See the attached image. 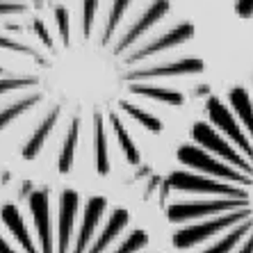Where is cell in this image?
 Segmentation results:
<instances>
[{"label":"cell","instance_id":"6da1fadb","mask_svg":"<svg viewBox=\"0 0 253 253\" xmlns=\"http://www.w3.org/2000/svg\"><path fill=\"white\" fill-rule=\"evenodd\" d=\"M171 0H25L0 16V141L57 176L144 162L206 73Z\"/></svg>","mask_w":253,"mask_h":253},{"label":"cell","instance_id":"7a4b0ae2","mask_svg":"<svg viewBox=\"0 0 253 253\" xmlns=\"http://www.w3.org/2000/svg\"><path fill=\"white\" fill-rule=\"evenodd\" d=\"M180 253H253V76L210 94L162 185Z\"/></svg>","mask_w":253,"mask_h":253},{"label":"cell","instance_id":"3957f363","mask_svg":"<svg viewBox=\"0 0 253 253\" xmlns=\"http://www.w3.org/2000/svg\"><path fill=\"white\" fill-rule=\"evenodd\" d=\"M0 253H162L128 208L78 189H32L0 208Z\"/></svg>","mask_w":253,"mask_h":253},{"label":"cell","instance_id":"277c9868","mask_svg":"<svg viewBox=\"0 0 253 253\" xmlns=\"http://www.w3.org/2000/svg\"><path fill=\"white\" fill-rule=\"evenodd\" d=\"M235 14L244 21H253V0H233Z\"/></svg>","mask_w":253,"mask_h":253}]
</instances>
